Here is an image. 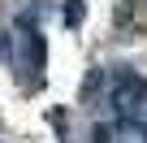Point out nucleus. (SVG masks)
I'll use <instances>...</instances> for the list:
<instances>
[{
  "label": "nucleus",
  "mask_w": 147,
  "mask_h": 143,
  "mask_svg": "<svg viewBox=\"0 0 147 143\" xmlns=\"http://www.w3.org/2000/svg\"><path fill=\"white\" fill-rule=\"evenodd\" d=\"M22 52H26V65H30V74H39L43 69V56H48V43L39 30H26L22 35Z\"/></svg>",
  "instance_id": "1"
},
{
  "label": "nucleus",
  "mask_w": 147,
  "mask_h": 143,
  "mask_svg": "<svg viewBox=\"0 0 147 143\" xmlns=\"http://www.w3.org/2000/svg\"><path fill=\"white\" fill-rule=\"evenodd\" d=\"M82 9H87V0H65V26L69 30L82 22Z\"/></svg>",
  "instance_id": "2"
},
{
  "label": "nucleus",
  "mask_w": 147,
  "mask_h": 143,
  "mask_svg": "<svg viewBox=\"0 0 147 143\" xmlns=\"http://www.w3.org/2000/svg\"><path fill=\"white\" fill-rule=\"evenodd\" d=\"M100 83H104V74H100V69H91V78L82 83V96H95V91H100Z\"/></svg>",
  "instance_id": "3"
}]
</instances>
